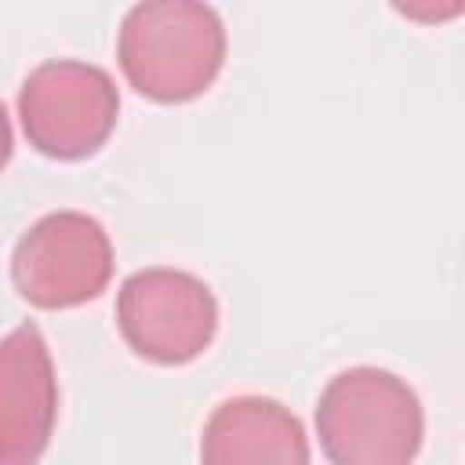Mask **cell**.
<instances>
[{
  "label": "cell",
  "mask_w": 465,
  "mask_h": 465,
  "mask_svg": "<svg viewBox=\"0 0 465 465\" xmlns=\"http://www.w3.org/2000/svg\"><path fill=\"white\" fill-rule=\"evenodd\" d=\"M225 51V22L207 0H138L116 33L124 80L160 105L200 98L218 80Z\"/></svg>",
  "instance_id": "1"
},
{
  "label": "cell",
  "mask_w": 465,
  "mask_h": 465,
  "mask_svg": "<svg viewBox=\"0 0 465 465\" xmlns=\"http://www.w3.org/2000/svg\"><path fill=\"white\" fill-rule=\"evenodd\" d=\"M316 436L334 465H407L425 436L421 400L392 371L349 367L316 400Z\"/></svg>",
  "instance_id": "2"
},
{
  "label": "cell",
  "mask_w": 465,
  "mask_h": 465,
  "mask_svg": "<svg viewBox=\"0 0 465 465\" xmlns=\"http://www.w3.org/2000/svg\"><path fill=\"white\" fill-rule=\"evenodd\" d=\"M18 120L40 156L84 160L116 131L120 91L102 65L51 58L22 80Z\"/></svg>",
  "instance_id": "3"
},
{
  "label": "cell",
  "mask_w": 465,
  "mask_h": 465,
  "mask_svg": "<svg viewBox=\"0 0 465 465\" xmlns=\"http://www.w3.org/2000/svg\"><path fill=\"white\" fill-rule=\"evenodd\" d=\"M116 327L134 356L182 367L211 349L218 334V298L185 269H138L116 291Z\"/></svg>",
  "instance_id": "4"
},
{
  "label": "cell",
  "mask_w": 465,
  "mask_h": 465,
  "mask_svg": "<svg viewBox=\"0 0 465 465\" xmlns=\"http://www.w3.org/2000/svg\"><path fill=\"white\" fill-rule=\"evenodd\" d=\"M113 276V240L84 211H54L33 222L11 254V283L33 309H76L94 302Z\"/></svg>",
  "instance_id": "5"
},
{
  "label": "cell",
  "mask_w": 465,
  "mask_h": 465,
  "mask_svg": "<svg viewBox=\"0 0 465 465\" xmlns=\"http://www.w3.org/2000/svg\"><path fill=\"white\" fill-rule=\"evenodd\" d=\"M58 421V378L36 323L0 338V465L44 458Z\"/></svg>",
  "instance_id": "6"
},
{
  "label": "cell",
  "mask_w": 465,
  "mask_h": 465,
  "mask_svg": "<svg viewBox=\"0 0 465 465\" xmlns=\"http://www.w3.org/2000/svg\"><path fill=\"white\" fill-rule=\"evenodd\" d=\"M207 465H305L312 458L302 421L269 396H232L214 407L200 436Z\"/></svg>",
  "instance_id": "7"
},
{
  "label": "cell",
  "mask_w": 465,
  "mask_h": 465,
  "mask_svg": "<svg viewBox=\"0 0 465 465\" xmlns=\"http://www.w3.org/2000/svg\"><path fill=\"white\" fill-rule=\"evenodd\" d=\"M389 4L400 18L418 25H447L465 11V0H389Z\"/></svg>",
  "instance_id": "8"
},
{
  "label": "cell",
  "mask_w": 465,
  "mask_h": 465,
  "mask_svg": "<svg viewBox=\"0 0 465 465\" xmlns=\"http://www.w3.org/2000/svg\"><path fill=\"white\" fill-rule=\"evenodd\" d=\"M11 153H15V134H11V116L0 102V171L11 163Z\"/></svg>",
  "instance_id": "9"
}]
</instances>
